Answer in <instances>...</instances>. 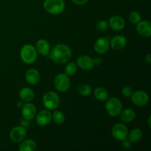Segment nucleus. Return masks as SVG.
<instances>
[{
    "label": "nucleus",
    "mask_w": 151,
    "mask_h": 151,
    "mask_svg": "<svg viewBox=\"0 0 151 151\" xmlns=\"http://www.w3.org/2000/svg\"><path fill=\"white\" fill-rule=\"evenodd\" d=\"M72 55L70 47L64 44H58L55 46L50 52V57L53 62L58 64H64L69 62Z\"/></svg>",
    "instance_id": "obj_1"
},
{
    "label": "nucleus",
    "mask_w": 151,
    "mask_h": 151,
    "mask_svg": "<svg viewBox=\"0 0 151 151\" xmlns=\"http://www.w3.org/2000/svg\"><path fill=\"white\" fill-rule=\"evenodd\" d=\"M38 57L35 47L30 44H24L20 50V58L26 64H32L35 63Z\"/></svg>",
    "instance_id": "obj_2"
},
{
    "label": "nucleus",
    "mask_w": 151,
    "mask_h": 151,
    "mask_svg": "<svg viewBox=\"0 0 151 151\" xmlns=\"http://www.w3.org/2000/svg\"><path fill=\"white\" fill-rule=\"evenodd\" d=\"M66 4L64 0H44L43 7L46 12L52 15H58L63 13Z\"/></svg>",
    "instance_id": "obj_3"
},
{
    "label": "nucleus",
    "mask_w": 151,
    "mask_h": 151,
    "mask_svg": "<svg viewBox=\"0 0 151 151\" xmlns=\"http://www.w3.org/2000/svg\"><path fill=\"white\" fill-rule=\"evenodd\" d=\"M106 110L111 117H116L122 111V103L117 97H111L106 101Z\"/></svg>",
    "instance_id": "obj_4"
},
{
    "label": "nucleus",
    "mask_w": 151,
    "mask_h": 151,
    "mask_svg": "<svg viewBox=\"0 0 151 151\" xmlns=\"http://www.w3.org/2000/svg\"><path fill=\"white\" fill-rule=\"evenodd\" d=\"M43 105L50 111H54L58 108L60 105V97L56 92L52 91H47L44 94L42 98Z\"/></svg>",
    "instance_id": "obj_5"
},
{
    "label": "nucleus",
    "mask_w": 151,
    "mask_h": 151,
    "mask_svg": "<svg viewBox=\"0 0 151 151\" xmlns=\"http://www.w3.org/2000/svg\"><path fill=\"white\" fill-rule=\"evenodd\" d=\"M69 76L65 73H60L55 77L54 86L59 92H66L70 88Z\"/></svg>",
    "instance_id": "obj_6"
},
{
    "label": "nucleus",
    "mask_w": 151,
    "mask_h": 151,
    "mask_svg": "<svg viewBox=\"0 0 151 151\" xmlns=\"http://www.w3.org/2000/svg\"><path fill=\"white\" fill-rule=\"evenodd\" d=\"M128 129L127 126L122 123H116L113 125L111 128V134L115 139L118 141H122L128 138Z\"/></svg>",
    "instance_id": "obj_7"
},
{
    "label": "nucleus",
    "mask_w": 151,
    "mask_h": 151,
    "mask_svg": "<svg viewBox=\"0 0 151 151\" xmlns=\"http://www.w3.org/2000/svg\"><path fill=\"white\" fill-rule=\"evenodd\" d=\"M131 101L135 106L142 107L146 106L149 102V96L146 91L143 90H138L134 91L131 97Z\"/></svg>",
    "instance_id": "obj_8"
},
{
    "label": "nucleus",
    "mask_w": 151,
    "mask_h": 151,
    "mask_svg": "<svg viewBox=\"0 0 151 151\" xmlns=\"http://www.w3.org/2000/svg\"><path fill=\"white\" fill-rule=\"evenodd\" d=\"M9 137L13 142H20L26 138V128L23 127L22 125H18V126L14 127L10 131Z\"/></svg>",
    "instance_id": "obj_9"
},
{
    "label": "nucleus",
    "mask_w": 151,
    "mask_h": 151,
    "mask_svg": "<svg viewBox=\"0 0 151 151\" xmlns=\"http://www.w3.org/2000/svg\"><path fill=\"white\" fill-rule=\"evenodd\" d=\"M37 114V109L35 105L31 102L24 103L22 107V115L23 119L31 121L35 117Z\"/></svg>",
    "instance_id": "obj_10"
},
{
    "label": "nucleus",
    "mask_w": 151,
    "mask_h": 151,
    "mask_svg": "<svg viewBox=\"0 0 151 151\" xmlns=\"http://www.w3.org/2000/svg\"><path fill=\"white\" fill-rule=\"evenodd\" d=\"M109 47H110V44H109V38L106 37H101V38H99L94 43V50L97 54L103 55L107 52Z\"/></svg>",
    "instance_id": "obj_11"
},
{
    "label": "nucleus",
    "mask_w": 151,
    "mask_h": 151,
    "mask_svg": "<svg viewBox=\"0 0 151 151\" xmlns=\"http://www.w3.org/2000/svg\"><path fill=\"white\" fill-rule=\"evenodd\" d=\"M35 122L40 126H46L52 121V113L50 110H42L35 115Z\"/></svg>",
    "instance_id": "obj_12"
},
{
    "label": "nucleus",
    "mask_w": 151,
    "mask_h": 151,
    "mask_svg": "<svg viewBox=\"0 0 151 151\" xmlns=\"http://www.w3.org/2000/svg\"><path fill=\"white\" fill-rule=\"evenodd\" d=\"M78 67L83 70H91L94 68V63L93 58L88 55H81L77 58L76 61Z\"/></svg>",
    "instance_id": "obj_13"
},
{
    "label": "nucleus",
    "mask_w": 151,
    "mask_h": 151,
    "mask_svg": "<svg viewBox=\"0 0 151 151\" xmlns=\"http://www.w3.org/2000/svg\"><path fill=\"white\" fill-rule=\"evenodd\" d=\"M137 31L141 36L149 38L151 35V23L147 20H141L137 24Z\"/></svg>",
    "instance_id": "obj_14"
},
{
    "label": "nucleus",
    "mask_w": 151,
    "mask_h": 151,
    "mask_svg": "<svg viewBox=\"0 0 151 151\" xmlns=\"http://www.w3.org/2000/svg\"><path fill=\"white\" fill-rule=\"evenodd\" d=\"M109 44L113 50H121L126 46L127 38L124 35H115L111 38Z\"/></svg>",
    "instance_id": "obj_15"
},
{
    "label": "nucleus",
    "mask_w": 151,
    "mask_h": 151,
    "mask_svg": "<svg viewBox=\"0 0 151 151\" xmlns=\"http://www.w3.org/2000/svg\"><path fill=\"white\" fill-rule=\"evenodd\" d=\"M109 27L115 31L122 30L125 27V21L122 16H113L109 20Z\"/></svg>",
    "instance_id": "obj_16"
},
{
    "label": "nucleus",
    "mask_w": 151,
    "mask_h": 151,
    "mask_svg": "<svg viewBox=\"0 0 151 151\" xmlns=\"http://www.w3.org/2000/svg\"><path fill=\"white\" fill-rule=\"evenodd\" d=\"M35 50L37 52L42 56H47L50 52V45L48 41L45 39H39L35 43Z\"/></svg>",
    "instance_id": "obj_17"
},
{
    "label": "nucleus",
    "mask_w": 151,
    "mask_h": 151,
    "mask_svg": "<svg viewBox=\"0 0 151 151\" xmlns=\"http://www.w3.org/2000/svg\"><path fill=\"white\" fill-rule=\"evenodd\" d=\"M25 80L30 85H35L40 81L39 72L35 69H29L25 72Z\"/></svg>",
    "instance_id": "obj_18"
},
{
    "label": "nucleus",
    "mask_w": 151,
    "mask_h": 151,
    "mask_svg": "<svg viewBox=\"0 0 151 151\" xmlns=\"http://www.w3.org/2000/svg\"><path fill=\"white\" fill-rule=\"evenodd\" d=\"M19 97L24 102H32L35 98V92L30 88H22L19 92Z\"/></svg>",
    "instance_id": "obj_19"
},
{
    "label": "nucleus",
    "mask_w": 151,
    "mask_h": 151,
    "mask_svg": "<svg viewBox=\"0 0 151 151\" xmlns=\"http://www.w3.org/2000/svg\"><path fill=\"white\" fill-rule=\"evenodd\" d=\"M36 142L32 139H24L20 142L19 145V150L20 151H34L36 149Z\"/></svg>",
    "instance_id": "obj_20"
},
{
    "label": "nucleus",
    "mask_w": 151,
    "mask_h": 151,
    "mask_svg": "<svg viewBox=\"0 0 151 151\" xmlns=\"http://www.w3.org/2000/svg\"><path fill=\"white\" fill-rule=\"evenodd\" d=\"M120 119L125 123H130L136 117V112L132 109H125L121 111L119 115Z\"/></svg>",
    "instance_id": "obj_21"
},
{
    "label": "nucleus",
    "mask_w": 151,
    "mask_h": 151,
    "mask_svg": "<svg viewBox=\"0 0 151 151\" xmlns=\"http://www.w3.org/2000/svg\"><path fill=\"white\" fill-rule=\"evenodd\" d=\"M143 137V133L140 128H135L128 132V138L132 143H137L141 141Z\"/></svg>",
    "instance_id": "obj_22"
},
{
    "label": "nucleus",
    "mask_w": 151,
    "mask_h": 151,
    "mask_svg": "<svg viewBox=\"0 0 151 151\" xmlns=\"http://www.w3.org/2000/svg\"><path fill=\"white\" fill-rule=\"evenodd\" d=\"M94 95L97 100L101 102H106L109 97V92L103 87L96 88L94 91Z\"/></svg>",
    "instance_id": "obj_23"
},
{
    "label": "nucleus",
    "mask_w": 151,
    "mask_h": 151,
    "mask_svg": "<svg viewBox=\"0 0 151 151\" xmlns=\"http://www.w3.org/2000/svg\"><path fill=\"white\" fill-rule=\"evenodd\" d=\"M52 120L54 121L55 123L58 124V125L63 124L65 121L64 114L55 109L54 110V112L52 114Z\"/></svg>",
    "instance_id": "obj_24"
},
{
    "label": "nucleus",
    "mask_w": 151,
    "mask_h": 151,
    "mask_svg": "<svg viewBox=\"0 0 151 151\" xmlns=\"http://www.w3.org/2000/svg\"><path fill=\"white\" fill-rule=\"evenodd\" d=\"M78 68V66L76 63H74V62L68 63L66 66H65V74L67 75L68 76H72V75H74L77 72Z\"/></svg>",
    "instance_id": "obj_25"
},
{
    "label": "nucleus",
    "mask_w": 151,
    "mask_h": 151,
    "mask_svg": "<svg viewBox=\"0 0 151 151\" xmlns=\"http://www.w3.org/2000/svg\"><path fill=\"white\" fill-rule=\"evenodd\" d=\"M78 91L80 94H81L82 96L84 97H87V96H89L91 94V87L88 84H81L78 86Z\"/></svg>",
    "instance_id": "obj_26"
},
{
    "label": "nucleus",
    "mask_w": 151,
    "mask_h": 151,
    "mask_svg": "<svg viewBox=\"0 0 151 151\" xmlns=\"http://www.w3.org/2000/svg\"><path fill=\"white\" fill-rule=\"evenodd\" d=\"M128 19H129L130 22L134 24H137L140 21L142 20V16L139 12L137 11H132L130 13L129 16H128Z\"/></svg>",
    "instance_id": "obj_27"
},
{
    "label": "nucleus",
    "mask_w": 151,
    "mask_h": 151,
    "mask_svg": "<svg viewBox=\"0 0 151 151\" xmlns=\"http://www.w3.org/2000/svg\"><path fill=\"white\" fill-rule=\"evenodd\" d=\"M109 27V22L106 20H100L99 21L96 25V28L99 31H105Z\"/></svg>",
    "instance_id": "obj_28"
},
{
    "label": "nucleus",
    "mask_w": 151,
    "mask_h": 151,
    "mask_svg": "<svg viewBox=\"0 0 151 151\" xmlns=\"http://www.w3.org/2000/svg\"><path fill=\"white\" fill-rule=\"evenodd\" d=\"M133 92H134V91H133L132 88L131 86H123V88H122V91H121L122 95L125 97H127V98L128 97H131Z\"/></svg>",
    "instance_id": "obj_29"
},
{
    "label": "nucleus",
    "mask_w": 151,
    "mask_h": 151,
    "mask_svg": "<svg viewBox=\"0 0 151 151\" xmlns=\"http://www.w3.org/2000/svg\"><path fill=\"white\" fill-rule=\"evenodd\" d=\"M122 146L123 148L125 149H129L131 148V146H132V142L129 140V139L126 138L124 140H122Z\"/></svg>",
    "instance_id": "obj_30"
},
{
    "label": "nucleus",
    "mask_w": 151,
    "mask_h": 151,
    "mask_svg": "<svg viewBox=\"0 0 151 151\" xmlns=\"http://www.w3.org/2000/svg\"><path fill=\"white\" fill-rule=\"evenodd\" d=\"M74 4L77 5H84L88 1V0H72Z\"/></svg>",
    "instance_id": "obj_31"
},
{
    "label": "nucleus",
    "mask_w": 151,
    "mask_h": 151,
    "mask_svg": "<svg viewBox=\"0 0 151 151\" xmlns=\"http://www.w3.org/2000/svg\"><path fill=\"white\" fill-rule=\"evenodd\" d=\"M93 60H94V66H100L103 63V59L100 57H97Z\"/></svg>",
    "instance_id": "obj_32"
},
{
    "label": "nucleus",
    "mask_w": 151,
    "mask_h": 151,
    "mask_svg": "<svg viewBox=\"0 0 151 151\" xmlns=\"http://www.w3.org/2000/svg\"><path fill=\"white\" fill-rule=\"evenodd\" d=\"M21 125H22V126L24 127V128H27V127H29V125H30V121L27 120V119H23V120L21 122Z\"/></svg>",
    "instance_id": "obj_33"
},
{
    "label": "nucleus",
    "mask_w": 151,
    "mask_h": 151,
    "mask_svg": "<svg viewBox=\"0 0 151 151\" xmlns=\"http://www.w3.org/2000/svg\"><path fill=\"white\" fill-rule=\"evenodd\" d=\"M145 61L147 62V63H149V64H150V63H151V54L150 53H147V54L145 56Z\"/></svg>",
    "instance_id": "obj_34"
},
{
    "label": "nucleus",
    "mask_w": 151,
    "mask_h": 151,
    "mask_svg": "<svg viewBox=\"0 0 151 151\" xmlns=\"http://www.w3.org/2000/svg\"><path fill=\"white\" fill-rule=\"evenodd\" d=\"M23 105H24L23 102L19 101V102H17V104H16V106H17V107L19 108V109H22V107L23 106Z\"/></svg>",
    "instance_id": "obj_35"
},
{
    "label": "nucleus",
    "mask_w": 151,
    "mask_h": 151,
    "mask_svg": "<svg viewBox=\"0 0 151 151\" xmlns=\"http://www.w3.org/2000/svg\"><path fill=\"white\" fill-rule=\"evenodd\" d=\"M147 123H148V126L150 128V127H151V125H150V116H149L148 120H147Z\"/></svg>",
    "instance_id": "obj_36"
},
{
    "label": "nucleus",
    "mask_w": 151,
    "mask_h": 151,
    "mask_svg": "<svg viewBox=\"0 0 151 151\" xmlns=\"http://www.w3.org/2000/svg\"><path fill=\"white\" fill-rule=\"evenodd\" d=\"M0 146H1V142H0Z\"/></svg>",
    "instance_id": "obj_37"
}]
</instances>
